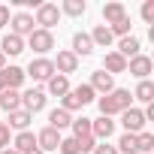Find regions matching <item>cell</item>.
<instances>
[{"label": "cell", "instance_id": "ab89813d", "mask_svg": "<svg viewBox=\"0 0 154 154\" xmlns=\"http://www.w3.org/2000/svg\"><path fill=\"white\" fill-rule=\"evenodd\" d=\"M27 154H42V151H39V148H30V151H27Z\"/></svg>", "mask_w": 154, "mask_h": 154}, {"label": "cell", "instance_id": "d4e9b609", "mask_svg": "<svg viewBox=\"0 0 154 154\" xmlns=\"http://www.w3.org/2000/svg\"><path fill=\"white\" fill-rule=\"evenodd\" d=\"M133 97H136L139 103H154V82H151V79L139 82V85H136V91H133Z\"/></svg>", "mask_w": 154, "mask_h": 154}, {"label": "cell", "instance_id": "d6a6232c", "mask_svg": "<svg viewBox=\"0 0 154 154\" xmlns=\"http://www.w3.org/2000/svg\"><path fill=\"white\" fill-rule=\"evenodd\" d=\"M142 18H145V24H154V0L142 3Z\"/></svg>", "mask_w": 154, "mask_h": 154}, {"label": "cell", "instance_id": "52a82bcc", "mask_svg": "<svg viewBox=\"0 0 154 154\" xmlns=\"http://www.w3.org/2000/svg\"><path fill=\"white\" fill-rule=\"evenodd\" d=\"M9 27H12L9 33H15V36H21V39H24V36H30V33L36 30V24H33V15H30V12H15V15L9 18Z\"/></svg>", "mask_w": 154, "mask_h": 154}, {"label": "cell", "instance_id": "cb8c5ba5", "mask_svg": "<svg viewBox=\"0 0 154 154\" xmlns=\"http://www.w3.org/2000/svg\"><path fill=\"white\" fill-rule=\"evenodd\" d=\"M88 36H91V42H94V45H100V48H109V45H112V39H115V36L109 33V27H106V24H97Z\"/></svg>", "mask_w": 154, "mask_h": 154}, {"label": "cell", "instance_id": "e0dca14e", "mask_svg": "<svg viewBox=\"0 0 154 154\" xmlns=\"http://www.w3.org/2000/svg\"><path fill=\"white\" fill-rule=\"evenodd\" d=\"M103 72H109V75L127 72V60H124L118 51H106V57H103Z\"/></svg>", "mask_w": 154, "mask_h": 154}, {"label": "cell", "instance_id": "8d00e7d4", "mask_svg": "<svg viewBox=\"0 0 154 154\" xmlns=\"http://www.w3.org/2000/svg\"><path fill=\"white\" fill-rule=\"evenodd\" d=\"M9 18H12V15H9V6H6V3H0V27H6Z\"/></svg>", "mask_w": 154, "mask_h": 154}, {"label": "cell", "instance_id": "4316f807", "mask_svg": "<svg viewBox=\"0 0 154 154\" xmlns=\"http://www.w3.org/2000/svg\"><path fill=\"white\" fill-rule=\"evenodd\" d=\"M136 148L142 154H154V133H148V130L136 133Z\"/></svg>", "mask_w": 154, "mask_h": 154}, {"label": "cell", "instance_id": "2e32d148", "mask_svg": "<svg viewBox=\"0 0 154 154\" xmlns=\"http://www.w3.org/2000/svg\"><path fill=\"white\" fill-rule=\"evenodd\" d=\"M121 18H127L124 3H118V0H112V3H103V21H106V27L115 24V21H121Z\"/></svg>", "mask_w": 154, "mask_h": 154}, {"label": "cell", "instance_id": "9c48e42d", "mask_svg": "<svg viewBox=\"0 0 154 154\" xmlns=\"http://www.w3.org/2000/svg\"><path fill=\"white\" fill-rule=\"evenodd\" d=\"M51 63H54V72H57V75H66V79H69V72H75V69H79V57H75L69 48L57 51V57H54Z\"/></svg>", "mask_w": 154, "mask_h": 154}, {"label": "cell", "instance_id": "8fae6325", "mask_svg": "<svg viewBox=\"0 0 154 154\" xmlns=\"http://www.w3.org/2000/svg\"><path fill=\"white\" fill-rule=\"evenodd\" d=\"M60 133L57 130H51V127H42L39 133H36V148L45 154V151H57V145H60Z\"/></svg>", "mask_w": 154, "mask_h": 154}, {"label": "cell", "instance_id": "5b68a950", "mask_svg": "<svg viewBox=\"0 0 154 154\" xmlns=\"http://www.w3.org/2000/svg\"><path fill=\"white\" fill-rule=\"evenodd\" d=\"M151 69H154V60H151L148 54H142V51H139L136 57H130V60H127V72H130V75H136L139 82H145V79H148Z\"/></svg>", "mask_w": 154, "mask_h": 154}, {"label": "cell", "instance_id": "30bf717a", "mask_svg": "<svg viewBox=\"0 0 154 154\" xmlns=\"http://www.w3.org/2000/svg\"><path fill=\"white\" fill-rule=\"evenodd\" d=\"M88 85L94 88V94L106 97V94H112V91H115V75H109V72L97 69V72H91V82H88Z\"/></svg>", "mask_w": 154, "mask_h": 154}, {"label": "cell", "instance_id": "277c9868", "mask_svg": "<svg viewBox=\"0 0 154 154\" xmlns=\"http://www.w3.org/2000/svg\"><path fill=\"white\" fill-rule=\"evenodd\" d=\"M27 45H30L39 57H45V54L54 48V33H51V30H39V27H36V30L27 36Z\"/></svg>", "mask_w": 154, "mask_h": 154}, {"label": "cell", "instance_id": "603a6c76", "mask_svg": "<svg viewBox=\"0 0 154 154\" xmlns=\"http://www.w3.org/2000/svg\"><path fill=\"white\" fill-rule=\"evenodd\" d=\"M12 148H15L18 154H27L30 148H36V136H33L30 130H24V133H15V139H12Z\"/></svg>", "mask_w": 154, "mask_h": 154}, {"label": "cell", "instance_id": "ac0fdd59", "mask_svg": "<svg viewBox=\"0 0 154 154\" xmlns=\"http://www.w3.org/2000/svg\"><path fill=\"white\" fill-rule=\"evenodd\" d=\"M45 91L51 94V97H66L69 94V79H66V75H51V79L45 82Z\"/></svg>", "mask_w": 154, "mask_h": 154}, {"label": "cell", "instance_id": "4dcf8cb0", "mask_svg": "<svg viewBox=\"0 0 154 154\" xmlns=\"http://www.w3.org/2000/svg\"><path fill=\"white\" fill-rule=\"evenodd\" d=\"M130 27H133V24H130V15H127V18H121V21L109 24V33H112V36H121V39H124V36H130Z\"/></svg>", "mask_w": 154, "mask_h": 154}, {"label": "cell", "instance_id": "3957f363", "mask_svg": "<svg viewBox=\"0 0 154 154\" xmlns=\"http://www.w3.org/2000/svg\"><path fill=\"white\" fill-rule=\"evenodd\" d=\"M24 75H30L33 82H48L51 75H54V63H51V57H33L30 66L24 69Z\"/></svg>", "mask_w": 154, "mask_h": 154}, {"label": "cell", "instance_id": "d590c367", "mask_svg": "<svg viewBox=\"0 0 154 154\" xmlns=\"http://www.w3.org/2000/svg\"><path fill=\"white\" fill-rule=\"evenodd\" d=\"M94 154H118V148L115 145H106V142H97L94 145Z\"/></svg>", "mask_w": 154, "mask_h": 154}, {"label": "cell", "instance_id": "7402d4cb", "mask_svg": "<svg viewBox=\"0 0 154 154\" xmlns=\"http://www.w3.org/2000/svg\"><path fill=\"white\" fill-rule=\"evenodd\" d=\"M139 48H142V45H139V39H136V36H124V39L118 42V48H115V51H118L124 60H130V57H136V54H139Z\"/></svg>", "mask_w": 154, "mask_h": 154}, {"label": "cell", "instance_id": "74e56055", "mask_svg": "<svg viewBox=\"0 0 154 154\" xmlns=\"http://www.w3.org/2000/svg\"><path fill=\"white\" fill-rule=\"evenodd\" d=\"M3 66H6V54H3V51H0V69H3Z\"/></svg>", "mask_w": 154, "mask_h": 154}, {"label": "cell", "instance_id": "e575fe53", "mask_svg": "<svg viewBox=\"0 0 154 154\" xmlns=\"http://www.w3.org/2000/svg\"><path fill=\"white\" fill-rule=\"evenodd\" d=\"M9 136H12V130H9L6 124H0V151L9 148Z\"/></svg>", "mask_w": 154, "mask_h": 154}, {"label": "cell", "instance_id": "f35d334b", "mask_svg": "<svg viewBox=\"0 0 154 154\" xmlns=\"http://www.w3.org/2000/svg\"><path fill=\"white\" fill-rule=\"evenodd\" d=\"M0 154H18L15 148H3V151H0Z\"/></svg>", "mask_w": 154, "mask_h": 154}, {"label": "cell", "instance_id": "484cf974", "mask_svg": "<svg viewBox=\"0 0 154 154\" xmlns=\"http://www.w3.org/2000/svg\"><path fill=\"white\" fill-rule=\"evenodd\" d=\"M85 9H88L85 0H63L60 15H72V18H79V15H85Z\"/></svg>", "mask_w": 154, "mask_h": 154}, {"label": "cell", "instance_id": "8992f818", "mask_svg": "<svg viewBox=\"0 0 154 154\" xmlns=\"http://www.w3.org/2000/svg\"><path fill=\"white\" fill-rule=\"evenodd\" d=\"M45 91L42 88H30V91H24L21 94V109L24 112H30V115H36V112H42L45 109Z\"/></svg>", "mask_w": 154, "mask_h": 154}, {"label": "cell", "instance_id": "6da1fadb", "mask_svg": "<svg viewBox=\"0 0 154 154\" xmlns=\"http://www.w3.org/2000/svg\"><path fill=\"white\" fill-rule=\"evenodd\" d=\"M130 103H133V94H130L127 88H115L112 94H106V97H100V100H97V106H100V115H103V118H112V115L127 112V109H130Z\"/></svg>", "mask_w": 154, "mask_h": 154}, {"label": "cell", "instance_id": "7a4b0ae2", "mask_svg": "<svg viewBox=\"0 0 154 154\" xmlns=\"http://www.w3.org/2000/svg\"><path fill=\"white\" fill-rule=\"evenodd\" d=\"M57 21H60V9H57L54 3H39V6H36L33 24H39V30H51Z\"/></svg>", "mask_w": 154, "mask_h": 154}, {"label": "cell", "instance_id": "d6986e66", "mask_svg": "<svg viewBox=\"0 0 154 154\" xmlns=\"http://www.w3.org/2000/svg\"><path fill=\"white\" fill-rule=\"evenodd\" d=\"M69 124H72V115H69V112H63L60 106L48 112V127H51V130H57V133H60V130H66Z\"/></svg>", "mask_w": 154, "mask_h": 154}, {"label": "cell", "instance_id": "7c38bea8", "mask_svg": "<svg viewBox=\"0 0 154 154\" xmlns=\"http://www.w3.org/2000/svg\"><path fill=\"white\" fill-rule=\"evenodd\" d=\"M112 133H115V121L112 118H103V115L100 118H91V136L97 142H106Z\"/></svg>", "mask_w": 154, "mask_h": 154}, {"label": "cell", "instance_id": "ffe728a7", "mask_svg": "<svg viewBox=\"0 0 154 154\" xmlns=\"http://www.w3.org/2000/svg\"><path fill=\"white\" fill-rule=\"evenodd\" d=\"M3 79H6V88H9V91H18V88L24 85L27 75H24L21 66H3Z\"/></svg>", "mask_w": 154, "mask_h": 154}, {"label": "cell", "instance_id": "ba28073f", "mask_svg": "<svg viewBox=\"0 0 154 154\" xmlns=\"http://www.w3.org/2000/svg\"><path fill=\"white\" fill-rule=\"evenodd\" d=\"M121 124H124V133H133V136H136V133H142V130H145V124H148V121H145L142 109H133V106H130L127 112H121Z\"/></svg>", "mask_w": 154, "mask_h": 154}, {"label": "cell", "instance_id": "44dd1931", "mask_svg": "<svg viewBox=\"0 0 154 154\" xmlns=\"http://www.w3.org/2000/svg\"><path fill=\"white\" fill-rule=\"evenodd\" d=\"M0 109H3L6 115L9 112H15V109H21V91H3V94H0Z\"/></svg>", "mask_w": 154, "mask_h": 154}, {"label": "cell", "instance_id": "1f68e13d", "mask_svg": "<svg viewBox=\"0 0 154 154\" xmlns=\"http://www.w3.org/2000/svg\"><path fill=\"white\" fill-rule=\"evenodd\" d=\"M57 151H60V154H82V148H79V142H75L72 136H66V139H60V145H57Z\"/></svg>", "mask_w": 154, "mask_h": 154}, {"label": "cell", "instance_id": "60d3db41", "mask_svg": "<svg viewBox=\"0 0 154 154\" xmlns=\"http://www.w3.org/2000/svg\"><path fill=\"white\" fill-rule=\"evenodd\" d=\"M0 124H3V118H0Z\"/></svg>", "mask_w": 154, "mask_h": 154}, {"label": "cell", "instance_id": "f546056e", "mask_svg": "<svg viewBox=\"0 0 154 154\" xmlns=\"http://www.w3.org/2000/svg\"><path fill=\"white\" fill-rule=\"evenodd\" d=\"M69 91L82 100V106H88V103H94V100H97V94H94V88H91V85H79V88H69Z\"/></svg>", "mask_w": 154, "mask_h": 154}, {"label": "cell", "instance_id": "83f0119b", "mask_svg": "<svg viewBox=\"0 0 154 154\" xmlns=\"http://www.w3.org/2000/svg\"><path fill=\"white\" fill-rule=\"evenodd\" d=\"M118 154H139V148H136V136L133 133H124L121 139H118Z\"/></svg>", "mask_w": 154, "mask_h": 154}, {"label": "cell", "instance_id": "9a60e30c", "mask_svg": "<svg viewBox=\"0 0 154 154\" xmlns=\"http://www.w3.org/2000/svg\"><path fill=\"white\" fill-rule=\"evenodd\" d=\"M0 51L9 54V57H18V54L24 51V39H21V36H15V33H6L3 39H0Z\"/></svg>", "mask_w": 154, "mask_h": 154}, {"label": "cell", "instance_id": "f1b7e54d", "mask_svg": "<svg viewBox=\"0 0 154 154\" xmlns=\"http://www.w3.org/2000/svg\"><path fill=\"white\" fill-rule=\"evenodd\" d=\"M72 139H82V136H91V118H72Z\"/></svg>", "mask_w": 154, "mask_h": 154}, {"label": "cell", "instance_id": "5bb4252c", "mask_svg": "<svg viewBox=\"0 0 154 154\" xmlns=\"http://www.w3.org/2000/svg\"><path fill=\"white\" fill-rule=\"evenodd\" d=\"M69 51H72L75 57H88V54L94 51L91 36H88V33H82V30H79V33H72V48H69Z\"/></svg>", "mask_w": 154, "mask_h": 154}, {"label": "cell", "instance_id": "836d02e7", "mask_svg": "<svg viewBox=\"0 0 154 154\" xmlns=\"http://www.w3.org/2000/svg\"><path fill=\"white\" fill-rule=\"evenodd\" d=\"M75 142H79L82 154H85V151H94V145H97V139H94V136H82V139H75Z\"/></svg>", "mask_w": 154, "mask_h": 154}, {"label": "cell", "instance_id": "4fadbf2b", "mask_svg": "<svg viewBox=\"0 0 154 154\" xmlns=\"http://www.w3.org/2000/svg\"><path fill=\"white\" fill-rule=\"evenodd\" d=\"M30 121H33L30 112L15 109V112H9V121H3V124H6L9 130H15V133H24V130H30Z\"/></svg>", "mask_w": 154, "mask_h": 154}]
</instances>
